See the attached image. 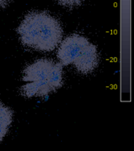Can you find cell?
Masks as SVG:
<instances>
[{
	"instance_id": "1",
	"label": "cell",
	"mask_w": 134,
	"mask_h": 151,
	"mask_svg": "<svg viewBox=\"0 0 134 151\" xmlns=\"http://www.w3.org/2000/svg\"><path fill=\"white\" fill-rule=\"evenodd\" d=\"M24 46L39 51H52L62 39L63 31L57 19L46 12L28 13L17 28Z\"/></svg>"
},
{
	"instance_id": "2",
	"label": "cell",
	"mask_w": 134,
	"mask_h": 151,
	"mask_svg": "<svg viewBox=\"0 0 134 151\" xmlns=\"http://www.w3.org/2000/svg\"><path fill=\"white\" fill-rule=\"evenodd\" d=\"M22 80L25 82L21 87L23 96H46L63 84L62 65L47 58L39 59L24 69Z\"/></svg>"
},
{
	"instance_id": "3",
	"label": "cell",
	"mask_w": 134,
	"mask_h": 151,
	"mask_svg": "<svg viewBox=\"0 0 134 151\" xmlns=\"http://www.w3.org/2000/svg\"><path fill=\"white\" fill-rule=\"evenodd\" d=\"M57 55L61 65L72 64L82 74L92 73L99 63L97 46L79 34L67 36L60 45Z\"/></svg>"
},
{
	"instance_id": "4",
	"label": "cell",
	"mask_w": 134,
	"mask_h": 151,
	"mask_svg": "<svg viewBox=\"0 0 134 151\" xmlns=\"http://www.w3.org/2000/svg\"><path fill=\"white\" fill-rule=\"evenodd\" d=\"M13 112L9 107L0 102V142L7 134L12 123Z\"/></svg>"
},
{
	"instance_id": "5",
	"label": "cell",
	"mask_w": 134,
	"mask_h": 151,
	"mask_svg": "<svg viewBox=\"0 0 134 151\" xmlns=\"http://www.w3.org/2000/svg\"><path fill=\"white\" fill-rule=\"evenodd\" d=\"M60 5L66 7H75L83 3L84 0H56Z\"/></svg>"
},
{
	"instance_id": "6",
	"label": "cell",
	"mask_w": 134,
	"mask_h": 151,
	"mask_svg": "<svg viewBox=\"0 0 134 151\" xmlns=\"http://www.w3.org/2000/svg\"><path fill=\"white\" fill-rule=\"evenodd\" d=\"M11 0H0V7H6L10 4Z\"/></svg>"
}]
</instances>
